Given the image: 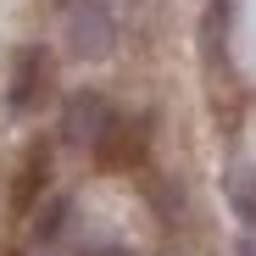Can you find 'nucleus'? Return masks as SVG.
Listing matches in <instances>:
<instances>
[{
	"mask_svg": "<svg viewBox=\"0 0 256 256\" xmlns=\"http://www.w3.org/2000/svg\"><path fill=\"white\" fill-rule=\"evenodd\" d=\"M62 45L72 62H106L117 50V6L112 0H62Z\"/></svg>",
	"mask_w": 256,
	"mask_h": 256,
	"instance_id": "f257e3e1",
	"label": "nucleus"
},
{
	"mask_svg": "<svg viewBox=\"0 0 256 256\" xmlns=\"http://www.w3.org/2000/svg\"><path fill=\"white\" fill-rule=\"evenodd\" d=\"M117 122H122V117H117V106H112L100 90H78V95L62 106V128H67V140L84 145L90 156L112 140V128H117Z\"/></svg>",
	"mask_w": 256,
	"mask_h": 256,
	"instance_id": "f03ea898",
	"label": "nucleus"
},
{
	"mask_svg": "<svg viewBox=\"0 0 256 256\" xmlns=\"http://www.w3.org/2000/svg\"><path fill=\"white\" fill-rule=\"evenodd\" d=\"M50 84V62L45 50H17V67H12V90H6V112L12 117H28L39 106V95H45Z\"/></svg>",
	"mask_w": 256,
	"mask_h": 256,
	"instance_id": "7ed1b4c3",
	"label": "nucleus"
},
{
	"mask_svg": "<svg viewBox=\"0 0 256 256\" xmlns=\"http://www.w3.org/2000/svg\"><path fill=\"white\" fill-rule=\"evenodd\" d=\"M228 206L245 218V228H256V167H234L228 173Z\"/></svg>",
	"mask_w": 256,
	"mask_h": 256,
	"instance_id": "20e7f679",
	"label": "nucleus"
},
{
	"mask_svg": "<svg viewBox=\"0 0 256 256\" xmlns=\"http://www.w3.org/2000/svg\"><path fill=\"white\" fill-rule=\"evenodd\" d=\"M67 228V200H50V212H45V223H39V240H56Z\"/></svg>",
	"mask_w": 256,
	"mask_h": 256,
	"instance_id": "39448f33",
	"label": "nucleus"
}]
</instances>
